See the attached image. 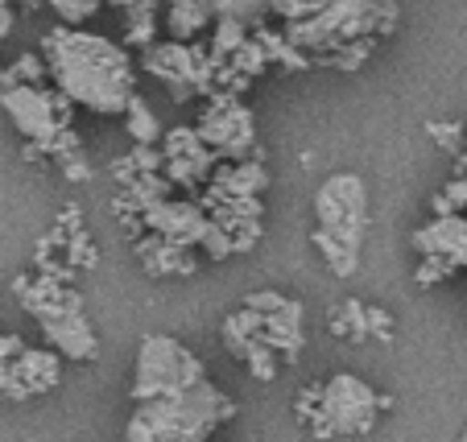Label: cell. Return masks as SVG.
I'll list each match as a JSON object with an SVG mask.
<instances>
[{"instance_id":"cell-2","label":"cell","mask_w":467,"mask_h":442,"mask_svg":"<svg viewBox=\"0 0 467 442\" xmlns=\"http://www.w3.org/2000/svg\"><path fill=\"white\" fill-rule=\"evenodd\" d=\"M397 26L393 0H327L315 17L285 21V37L298 50L310 54V62L336 54L339 46L360 42V37H380Z\"/></svg>"},{"instance_id":"cell-37","label":"cell","mask_w":467,"mask_h":442,"mask_svg":"<svg viewBox=\"0 0 467 442\" xmlns=\"http://www.w3.org/2000/svg\"><path fill=\"white\" fill-rule=\"evenodd\" d=\"M124 438H129V442H158V434H153V426L145 422L141 414H132V422H129V430H124Z\"/></svg>"},{"instance_id":"cell-7","label":"cell","mask_w":467,"mask_h":442,"mask_svg":"<svg viewBox=\"0 0 467 442\" xmlns=\"http://www.w3.org/2000/svg\"><path fill=\"white\" fill-rule=\"evenodd\" d=\"M207 99H212V108H207L203 120H199V137L220 153V161H248L256 149L253 112H248L232 91H215V96H207Z\"/></svg>"},{"instance_id":"cell-14","label":"cell","mask_w":467,"mask_h":442,"mask_svg":"<svg viewBox=\"0 0 467 442\" xmlns=\"http://www.w3.org/2000/svg\"><path fill=\"white\" fill-rule=\"evenodd\" d=\"M215 21V0H174L166 13V29L174 42H194Z\"/></svg>"},{"instance_id":"cell-8","label":"cell","mask_w":467,"mask_h":442,"mask_svg":"<svg viewBox=\"0 0 467 442\" xmlns=\"http://www.w3.org/2000/svg\"><path fill=\"white\" fill-rule=\"evenodd\" d=\"M380 414V393H372L360 376L336 372L323 385V417L336 434H368Z\"/></svg>"},{"instance_id":"cell-19","label":"cell","mask_w":467,"mask_h":442,"mask_svg":"<svg viewBox=\"0 0 467 442\" xmlns=\"http://www.w3.org/2000/svg\"><path fill=\"white\" fill-rule=\"evenodd\" d=\"M315 244H318V252H323V261L331 265V273L336 277H352L356 273V265H360V248H348L344 240L327 236L323 228L315 231Z\"/></svg>"},{"instance_id":"cell-32","label":"cell","mask_w":467,"mask_h":442,"mask_svg":"<svg viewBox=\"0 0 467 442\" xmlns=\"http://www.w3.org/2000/svg\"><path fill=\"white\" fill-rule=\"evenodd\" d=\"M368 335H377V344H393V319H389V310L368 306Z\"/></svg>"},{"instance_id":"cell-21","label":"cell","mask_w":467,"mask_h":442,"mask_svg":"<svg viewBox=\"0 0 467 442\" xmlns=\"http://www.w3.org/2000/svg\"><path fill=\"white\" fill-rule=\"evenodd\" d=\"M244 364L253 368V376L256 381H274L277 376V364H282V355L274 352V344L265 335H256L253 344H248V355H244Z\"/></svg>"},{"instance_id":"cell-39","label":"cell","mask_w":467,"mask_h":442,"mask_svg":"<svg viewBox=\"0 0 467 442\" xmlns=\"http://www.w3.org/2000/svg\"><path fill=\"white\" fill-rule=\"evenodd\" d=\"M431 211H434V215H439V220H442V215H459V207L451 203V195H447V190H439V195L431 199Z\"/></svg>"},{"instance_id":"cell-13","label":"cell","mask_w":467,"mask_h":442,"mask_svg":"<svg viewBox=\"0 0 467 442\" xmlns=\"http://www.w3.org/2000/svg\"><path fill=\"white\" fill-rule=\"evenodd\" d=\"M212 186L223 190V199H240V195H261L269 186V174H265V161L248 158V161H223L215 166Z\"/></svg>"},{"instance_id":"cell-33","label":"cell","mask_w":467,"mask_h":442,"mask_svg":"<svg viewBox=\"0 0 467 442\" xmlns=\"http://www.w3.org/2000/svg\"><path fill=\"white\" fill-rule=\"evenodd\" d=\"M256 240H261V220H244L232 231V248H236V252H253Z\"/></svg>"},{"instance_id":"cell-26","label":"cell","mask_w":467,"mask_h":442,"mask_svg":"<svg viewBox=\"0 0 467 442\" xmlns=\"http://www.w3.org/2000/svg\"><path fill=\"white\" fill-rule=\"evenodd\" d=\"M426 133H431V141H439V149L447 153H463V124H451V120H434L426 124Z\"/></svg>"},{"instance_id":"cell-18","label":"cell","mask_w":467,"mask_h":442,"mask_svg":"<svg viewBox=\"0 0 467 442\" xmlns=\"http://www.w3.org/2000/svg\"><path fill=\"white\" fill-rule=\"evenodd\" d=\"M124 120H129V137L137 145H158L161 141V124L153 116V108L145 104L141 96H132L129 108H124Z\"/></svg>"},{"instance_id":"cell-5","label":"cell","mask_w":467,"mask_h":442,"mask_svg":"<svg viewBox=\"0 0 467 442\" xmlns=\"http://www.w3.org/2000/svg\"><path fill=\"white\" fill-rule=\"evenodd\" d=\"M318 228L327 236L344 240L348 248L364 244V228H368V186L360 174H331L315 195Z\"/></svg>"},{"instance_id":"cell-1","label":"cell","mask_w":467,"mask_h":442,"mask_svg":"<svg viewBox=\"0 0 467 442\" xmlns=\"http://www.w3.org/2000/svg\"><path fill=\"white\" fill-rule=\"evenodd\" d=\"M42 58L50 67L54 87L99 116L124 112L129 99L137 96L132 91V58L108 37L58 26L46 34Z\"/></svg>"},{"instance_id":"cell-28","label":"cell","mask_w":467,"mask_h":442,"mask_svg":"<svg viewBox=\"0 0 467 442\" xmlns=\"http://www.w3.org/2000/svg\"><path fill=\"white\" fill-rule=\"evenodd\" d=\"M207 252V261H223V257H232L236 248H232V231H223L220 223L212 220V228H207V236H203V244H199Z\"/></svg>"},{"instance_id":"cell-3","label":"cell","mask_w":467,"mask_h":442,"mask_svg":"<svg viewBox=\"0 0 467 442\" xmlns=\"http://www.w3.org/2000/svg\"><path fill=\"white\" fill-rule=\"evenodd\" d=\"M137 414L153 426L158 442H207L215 426L236 417V406H232V397H223L215 385L199 381V385H191V389L141 401Z\"/></svg>"},{"instance_id":"cell-42","label":"cell","mask_w":467,"mask_h":442,"mask_svg":"<svg viewBox=\"0 0 467 442\" xmlns=\"http://www.w3.org/2000/svg\"><path fill=\"white\" fill-rule=\"evenodd\" d=\"M108 5H116V9H132L137 0H108Z\"/></svg>"},{"instance_id":"cell-43","label":"cell","mask_w":467,"mask_h":442,"mask_svg":"<svg viewBox=\"0 0 467 442\" xmlns=\"http://www.w3.org/2000/svg\"><path fill=\"white\" fill-rule=\"evenodd\" d=\"M459 442H467V430H463V438H459Z\"/></svg>"},{"instance_id":"cell-38","label":"cell","mask_w":467,"mask_h":442,"mask_svg":"<svg viewBox=\"0 0 467 442\" xmlns=\"http://www.w3.org/2000/svg\"><path fill=\"white\" fill-rule=\"evenodd\" d=\"M21 352H26L21 335H0V364H5V360H17Z\"/></svg>"},{"instance_id":"cell-27","label":"cell","mask_w":467,"mask_h":442,"mask_svg":"<svg viewBox=\"0 0 467 442\" xmlns=\"http://www.w3.org/2000/svg\"><path fill=\"white\" fill-rule=\"evenodd\" d=\"M459 269V261L455 257H426L422 265H418V273H414V282L418 285H434V282H447L451 273Z\"/></svg>"},{"instance_id":"cell-30","label":"cell","mask_w":467,"mask_h":442,"mask_svg":"<svg viewBox=\"0 0 467 442\" xmlns=\"http://www.w3.org/2000/svg\"><path fill=\"white\" fill-rule=\"evenodd\" d=\"M339 314L348 319V327H352V339H368V306L356 298H348L344 306H339Z\"/></svg>"},{"instance_id":"cell-34","label":"cell","mask_w":467,"mask_h":442,"mask_svg":"<svg viewBox=\"0 0 467 442\" xmlns=\"http://www.w3.org/2000/svg\"><path fill=\"white\" fill-rule=\"evenodd\" d=\"M58 166H62V174H67V182H88L91 178V166H88V158H83V149L58 158Z\"/></svg>"},{"instance_id":"cell-36","label":"cell","mask_w":467,"mask_h":442,"mask_svg":"<svg viewBox=\"0 0 467 442\" xmlns=\"http://www.w3.org/2000/svg\"><path fill=\"white\" fill-rule=\"evenodd\" d=\"M318 409H323V385H310V389H302V397H298V417H315Z\"/></svg>"},{"instance_id":"cell-16","label":"cell","mask_w":467,"mask_h":442,"mask_svg":"<svg viewBox=\"0 0 467 442\" xmlns=\"http://www.w3.org/2000/svg\"><path fill=\"white\" fill-rule=\"evenodd\" d=\"M256 335H265V314L261 310L240 306L223 319V347H228L232 355H240V360L248 355V344H253Z\"/></svg>"},{"instance_id":"cell-29","label":"cell","mask_w":467,"mask_h":442,"mask_svg":"<svg viewBox=\"0 0 467 442\" xmlns=\"http://www.w3.org/2000/svg\"><path fill=\"white\" fill-rule=\"evenodd\" d=\"M13 75H17L21 83H37V87H42V79L50 75V67H46V58H37V54H21V58L13 62Z\"/></svg>"},{"instance_id":"cell-10","label":"cell","mask_w":467,"mask_h":442,"mask_svg":"<svg viewBox=\"0 0 467 442\" xmlns=\"http://www.w3.org/2000/svg\"><path fill=\"white\" fill-rule=\"evenodd\" d=\"M414 248L422 257H455L459 269H467V215H434L426 228L414 231Z\"/></svg>"},{"instance_id":"cell-24","label":"cell","mask_w":467,"mask_h":442,"mask_svg":"<svg viewBox=\"0 0 467 442\" xmlns=\"http://www.w3.org/2000/svg\"><path fill=\"white\" fill-rule=\"evenodd\" d=\"M228 62H232V67H236L240 75H248V79H253V75H261L265 67H269V50H265V46L256 42V37H248V42L240 46V50L232 54Z\"/></svg>"},{"instance_id":"cell-20","label":"cell","mask_w":467,"mask_h":442,"mask_svg":"<svg viewBox=\"0 0 467 442\" xmlns=\"http://www.w3.org/2000/svg\"><path fill=\"white\" fill-rule=\"evenodd\" d=\"M248 42V26L236 17H215V37H212V54L215 58H232L240 46Z\"/></svg>"},{"instance_id":"cell-6","label":"cell","mask_w":467,"mask_h":442,"mask_svg":"<svg viewBox=\"0 0 467 442\" xmlns=\"http://www.w3.org/2000/svg\"><path fill=\"white\" fill-rule=\"evenodd\" d=\"M29 314L42 323L54 352H62L67 360H91V355L99 352V339H96V331H91L88 314H83V298L71 285H67L58 298H42Z\"/></svg>"},{"instance_id":"cell-9","label":"cell","mask_w":467,"mask_h":442,"mask_svg":"<svg viewBox=\"0 0 467 442\" xmlns=\"http://www.w3.org/2000/svg\"><path fill=\"white\" fill-rule=\"evenodd\" d=\"M145 228L158 231V236L174 240L182 248H199L212 228V215L203 211L199 203H182V199H161L145 211Z\"/></svg>"},{"instance_id":"cell-23","label":"cell","mask_w":467,"mask_h":442,"mask_svg":"<svg viewBox=\"0 0 467 442\" xmlns=\"http://www.w3.org/2000/svg\"><path fill=\"white\" fill-rule=\"evenodd\" d=\"M62 257L71 261L79 273H88V269H96L99 265V248L91 244V236H88V228L83 231H75L71 240H67V248H62Z\"/></svg>"},{"instance_id":"cell-25","label":"cell","mask_w":467,"mask_h":442,"mask_svg":"<svg viewBox=\"0 0 467 442\" xmlns=\"http://www.w3.org/2000/svg\"><path fill=\"white\" fill-rule=\"evenodd\" d=\"M46 5H50L67 26H83V21H91L99 13V0H46Z\"/></svg>"},{"instance_id":"cell-22","label":"cell","mask_w":467,"mask_h":442,"mask_svg":"<svg viewBox=\"0 0 467 442\" xmlns=\"http://www.w3.org/2000/svg\"><path fill=\"white\" fill-rule=\"evenodd\" d=\"M265 13H274V0H215V17H236L244 26L265 21Z\"/></svg>"},{"instance_id":"cell-11","label":"cell","mask_w":467,"mask_h":442,"mask_svg":"<svg viewBox=\"0 0 467 442\" xmlns=\"http://www.w3.org/2000/svg\"><path fill=\"white\" fill-rule=\"evenodd\" d=\"M137 257H141V265L150 269L153 277H191L194 269H199V257H194L191 248L174 244V240L158 236V231H145V236L137 240Z\"/></svg>"},{"instance_id":"cell-31","label":"cell","mask_w":467,"mask_h":442,"mask_svg":"<svg viewBox=\"0 0 467 442\" xmlns=\"http://www.w3.org/2000/svg\"><path fill=\"white\" fill-rule=\"evenodd\" d=\"M132 161H137V170H141V174L166 170V153H161L158 145H137V149H132Z\"/></svg>"},{"instance_id":"cell-17","label":"cell","mask_w":467,"mask_h":442,"mask_svg":"<svg viewBox=\"0 0 467 442\" xmlns=\"http://www.w3.org/2000/svg\"><path fill=\"white\" fill-rule=\"evenodd\" d=\"M124 37H129V46H141V50H150L158 42V0H137L132 5Z\"/></svg>"},{"instance_id":"cell-41","label":"cell","mask_w":467,"mask_h":442,"mask_svg":"<svg viewBox=\"0 0 467 442\" xmlns=\"http://www.w3.org/2000/svg\"><path fill=\"white\" fill-rule=\"evenodd\" d=\"M455 174H459V178H467V153H459V161H455Z\"/></svg>"},{"instance_id":"cell-4","label":"cell","mask_w":467,"mask_h":442,"mask_svg":"<svg viewBox=\"0 0 467 442\" xmlns=\"http://www.w3.org/2000/svg\"><path fill=\"white\" fill-rule=\"evenodd\" d=\"M203 381V360L194 352H186L178 339L170 335H150L137 352V372H132V401H153L166 397V393L191 389V385Z\"/></svg>"},{"instance_id":"cell-15","label":"cell","mask_w":467,"mask_h":442,"mask_svg":"<svg viewBox=\"0 0 467 442\" xmlns=\"http://www.w3.org/2000/svg\"><path fill=\"white\" fill-rule=\"evenodd\" d=\"M17 372L21 381L29 385V393H46L62 381V360L58 352H46V347H26L17 355Z\"/></svg>"},{"instance_id":"cell-40","label":"cell","mask_w":467,"mask_h":442,"mask_svg":"<svg viewBox=\"0 0 467 442\" xmlns=\"http://www.w3.org/2000/svg\"><path fill=\"white\" fill-rule=\"evenodd\" d=\"M331 335H344V339H352V327H348V319H344V314H339V310H336V314H331Z\"/></svg>"},{"instance_id":"cell-35","label":"cell","mask_w":467,"mask_h":442,"mask_svg":"<svg viewBox=\"0 0 467 442\" xmlns=\"http://www.w3.org/2000/svg\"><path fill=\"white\" fill-rule=\"evenodd\" d=\"M244 306L261 310V314H274V310L285 306V298H282V293H274V290H256V293H248V298H244Z\"/></svg>"},{"instance_id":"cell-12","label":"cell","mask_w":467,"mask_h":442,"mask_svg":"<svg viewBox=\"0 0 467 442\" xmlns=\"http://www.w3.org/2000/svg\"><path fill=\"white\" fill-rule=\"evenodd\" d=\"M265 339L274 344V352L282 355V360H298L302 352V302L285 298L282 310H274V314H265Z\"/></svg>"}]
</instances>
